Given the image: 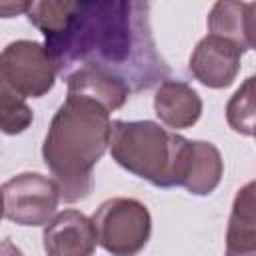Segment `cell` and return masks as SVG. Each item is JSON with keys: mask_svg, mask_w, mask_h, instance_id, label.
Instances as JSON below:
<instances>
[{"mask_svg": "<svg viewBox=\"0 0 256 256\" xmlns=\"http://www.w3.org/2000/svg\"><path fill=\"white\" fill-rule=\"evenodd\" d=\"M96 244L92 220L78 210H64L44 230V250L48 256H92Z\"/></svg>", "mask_w": 256, "mask_h": 256, "instance_id": "cell-8", "label": "cell"}, {"mask_svg": "<svg viewBox=\"0 0 256 256\" xmlns=\"http://www.w3.org/2000/svg\"><path fill=\"white\" fill-rule=\"evenodd\" d=\"M4 216L20 226H44L58 208L60 192L54 180L26 172L2 186Z\"/></svg>", "mask_w": 256, "mask_h": 256, "instance_id": "cell-6", "label": "cell"}, {"mask_svg": "<svg viewBox=\"0 0 256 256\" xmlns=\"http://www.w3.org/2000/svg\"><path fill=\"white\" fill-rule=\"evenodd\" d=\"M254 184H246L232 208L228 234H226V256H256V212H254Z\"/></svg>", "mask_w": 256, "mask_h": 256, "instance_id": "cell-12", "label": "cell"}, {"mask_svg": "<svg viewBox=\"0 0 256 256\" xmlns=\"http://www.w3.org/2000/svg\"><path fill=\"white\" fill-rule=\"evenodd\" d=\"M74 6H76V2H70V0L32 2L30 10H28V18L48 38V36L58 34L68 24V20L74 12Z\"/></svg>", "mask_w": 256, "mask_h": 256, "instance_id": "cell-15", "label": "cell"}, {"mask_svg": "<svg viewBox=\"0 0 256 256\" xmlns=\"http://www.w3.org/2000/svg\"><path fill=\"white\" fill-rule=\"evenodd\" d=\"M154 110L162 124L174 130H184L198 122L202 114V100L186 82L166 80L156 92Z\"/></svg>", "mask_w": 256, "mask_h": 256, "instance_id": "cell-9", "label": "cell"}, {"mask_svg": "<svg viewBox=\"0 0 256 256\" xmlns=\"http://www.w3.org/2000/svg\"><path fill=\"white\" fill-rule=\"evenodd\" d=\"M0 80L24 100L40 98L52 90L56 68L42 44L18 40L0 52Z\"/></svg>", "mask_w": 256, "mask_h": 256, "instance_id": "cell-5", "label": "cell"}, {"mask_svg": "<svg viewBox=\"0 0 256 256\" xmlns=\"http://www.w3.org/2000/svg\"><path fill=\"white\" fill-rule=\"evenodd\" d=\"M56 74L98 68L130 92L166 82L170 68L156 50L148 2H76L68 24L44 44Z\"/></svg>", "mask_w": 256, "mask_h": 256, "instance_id": "cell-1", "label": "cell"}, {"mask_svg": "<svg viewBox=\"0 0 256 256\" xmlns=\"http://www.w3.org/2000/svg\"><path fill=\"white\" fill-rule=\"evenodd\" d=\"M224 174V162L220 150L210 142H192V154L184 188L196 196H208L216 190Z\"/></svg>", "mask_w": 256, "mask_h": 256, "instance_id": "cell-13", "label": "cell"}, {"mask_svg": "<svg viewBox=\"0 0 256 256\" xmlns=\"http://www.w3.org/2000/svg\"><path fill=\"white\" fill-rule=\"evenodd\" d=\"M110 112L86 96L68 94L54 114L42 156L64 202L84 200L92 192V170L110 146Z\"/></svg>", "mask_w": 256, "mask_h": 256, "instance_id": "cell-2", "label": "cell"}, {"mask_svg": "<svg viewBox=\"0 0 256 256\" xmlns=\"http://www.w3.org/2000/svg\"><path fill=\"white\" fill-rule=\"evenodd\" d=\"M98 244L112 256H136L148 244L152 218L148 208L132 198L106 200L92 218Z\"/></svg>", "mask_w": 256, "mask_h": 256, "instance_id": "cell-4", "label": "cell"}, {"mask_svg": "<svg viewBox=\"0 0 256 256\" xmlns=\"http://www.w3.org/2000/svg\"><path fill=\"white\" fill-rule=\"evenodd\" d=\"M242 50L232 42L208 34L190 56L192 76L208 88L230 86L240 72Z\"/></svg>", "mask_w": 256, "mask_h": 256, "instance_id": "cell-7", "label": "cell"}, {"mask_svg": "<svg viewBox=\"0 0 256 256\" xmlns=\"http://www.w3.org/2000/svg\"><path fill=\"white\" fill-rule=\"evenodd\" d=\"M254 12L252 2H216L208 16V30L212 36L224 38L242 52L254 48Z\"/></svg>", "mask_w": 256, "mask_h": 256, "instance_id": "cell-10", "label": "cell"}, {"mask_svg": "<svg viewBox=\"0 0 256 256\" xmlns=\"http://www.w3.org/2000/svg\"><path fill=\"white\" fill-rule=\"evenodd\" d=\"M226 116L232 130L244 136L254 134V78H248L244 86L232 96L226 108Z\"/></svg>", "mask_w": 256, "mask_h": 256, "instance_id": "cell-16", "label": "cell"}, {"mask_svg": "<svg viewBox=\"0 0 256 256\" xmlns=\"http://www.w3.org/2000/svg\"><path fill=\"white\" fill-rule=\"evenodd\" d=\"M0 256H24V254L12 240H2L0 242Z\"/></svg>", "mask_w": 256, "mask_h": 256, "instance_id": "cell-18", "label": "cell"}, {"mask_svg": "<svg viewBox=\"0 0 256 256\" xmlns=\"http://www.w3.org/2000/svg\"><path fill=\"white\" fill-rule=\"evenodd\" d=\"M34 120L26 100L0 80V130L4 134H22Z\"/></svg>", "mask_w": 256, "mask_h": 256, "instance_id": "cell-14", "label": "cell"}, {"mask_svg": "<svg viewBox=\"0 0 256 256\" xmlns=\"http://www.w3.org/2000/svg\"><path fill=\"white\" fill-rule=\"evenodd\" d=\"M4 216V198H2V190H0V220Z\"/></svg>", "mask_w": 256, "mask_h": 256, "instance_id": "cell-19", "label": "cell"}, {"mask_svg": "<svg viewBox=\"0 0 256 256\" xmlns=\"http://www.w3.org/2000/svg\"><path fill=\"white\" fill-rule=\"evenodd\" d=\"M32 2H0V18H14L28 14Z\"/></svg>", "mask_w": 256, "mask_h": 256, "instance_id": "cell-17", "label": "cell"}, {"mask_svg": "<svg viewBox=\"0 0 256 256\" xmlns=\"http://www.w3.org/2000/svg\"><path fill=\"white\" fill-rule=\"evenodd\" d=\"M68 94L86 96L102 104L108 112L122 108L130 96V88L116 76L98 68H80L68 76Z\"/></svg>", "mask_w": 256, "mask_h": 256, "instance_id": "cell-11", "label": "cell"}, {"mask_svg": "<svg viewBox=\"0 0 256 256\" xmlns=\"http://www.w3.org/2000/svg\"><path fill=\"white\" fill-rule=\"evenodd\" d=\"M110 152L134 176L158 188H174L184 184L192 142L150 120H116L110 132Z\"/></svg>", "mask_w": 256, "mask_h": 256, "instance_id": "cell-3", "label": "cell"}]
</instances>
